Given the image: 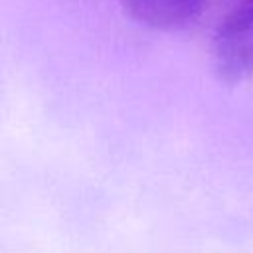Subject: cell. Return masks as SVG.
I'll return each instance as SVG.
<instances>
[{
	"label": "cell",
	"instance_id": "6da1fadb",
	"mask_svg": "<svg viewBox=\"0 0 253 253\" xmlns=\"http://www.w3.org/2000/svg\"><path fill=\"white\" fill-rule=\"evenodd\" d=\"M211 59L225 83L253 75V0H239L221 18L211 40Z\"/></svg>",
	"mask_w": 253,
	"mask_h": 253
},
{
	"label": "cell",
	"instance_id": "7a4b0ae2",
	"mask_svg": "<svg viewBox=\"0 0 253 253\" xmlns=\"http://www.w3.org/2000/svg\"><path fill=\"white\" fill-rule=\"evenodd\" d=\"M208 0H123L126 14L140 26L152 30H180L192 24Z\"/></svg>",
	"mask_w": 253,
	"mask_h": 253
}]
</instances>
